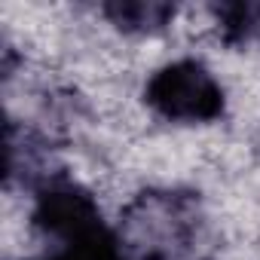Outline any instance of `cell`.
<instances>
[{"label":"cell","mask_w":260,"mask_h":260,"mask_svg":"<svg viewBox=\"0 0 260 260\" xmlns=\"http://www.w3.org/2000/svg\"><path fill=\"white\" fill-rule=\"evenodd\" d=\"M31 230L40 251L25 260H128L119 230L104 220L95 196L71 175H40L31 184Z\"/></svg>","instance_id":"cell-1"},{"label":"cell","mask_w":260,"mask_h":260,"mask_svg":"<svg viewBox=\"0 0 260 260\" xmlns=\"http://www.w3.org/2000/svg\"><path fill=\"white\" fill-rule=\"evenodd\" d=\"M116 230L128 260H205L211 248L202 202L187 190L141 193Z\"/></svg>","instance_id":"cell-2"},{"label":"cell","mask_w":260,"mask_h":260,"mask_svg":"<svg viewBox=\"0 0 260 260\" xmlns=\"http://www.w3.org/2000/svg\"><path fill=\"white\" fill-rule=\"evenodd\" d=\"M144 104L166 122L208 125L223 119L226 92L199 58H175L156 68L144 83Z\"/></svg>","instance_id":"cell-3"},{"label":"cell","mask_w":260,"mask_h":260,"mask_svg":"<svg viewBox=\"0 0 260 260\" xmlns=\"http://www.w3.org/2000/svg\"><path fill=\"white\" fill-rule=\"evenodd\" d=\"M101 16L122 34H162L175 16L178 7L175 4H159V0H116V4H104Z\"/></svg>","instance_id":"cell-4"},{"label":"cell","mask_w":260,"mask_h":260,"mask_svg":"<svg viewBox=\"0 0 260 260\" xmlns=\"http://www.w3.org/2000/svg\"><path fill=\"white\" fill-rule=\"evenodd\" d=\"M211 16L217 22L220 37L230 46L248 43L260 31V7L257 4H217V7H211Z\"/></svg>","instance_id":"cell-5"}]
</instances>
